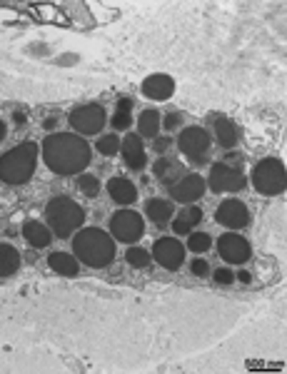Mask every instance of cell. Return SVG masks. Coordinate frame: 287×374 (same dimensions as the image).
<instances>
[{
	"label": "cell",
	"mask_w": 287,
	"mask_h": 374,
	"mask_svg": "<svg viewBox=\"0 0 287 374\" xmlns=\"http://www.w3.org/2000/svg\"><path fill=\"white\" fill-rule=\"evenodd\" d=\"M43 150V162L50 172H56L60 178L80 175L90 165L92 150L85 142V137L75 135V133H53L40 145Z\"/></svg>",
	"instance_id": "obj_1"
},
{
	"label": "cell",
	"mask_w": 287,
	"mask_h": 374,
	"mask_svg": "<svg viewBox=\"0 0 287 374\" xmlns=\"http://www.w3.org/2000/svg\"><path fill=\"white\" fill-rule=\"evenodd\" d=\"M73 252L85 267L103 270L115 260V239L100 227H83L73 235Z\"/></svg>",
	"instance_id": "obj_2"
},
{
	"label": "cell",
	"mask_w": 287,
	"mask_h": 374,
	"mask_svg": "<svg viewBox=\"0 0 287 374\" xmlns=\"http://www.w3.org/2000/svg\"><path fill=\"white\" fill-rule=\"evenodd\" d=\"M38 155H40V148L31 140L20 142V145H15L13 150H8V153L0 158V182L25 185L35 175Z\"/></svg>",
	"instance_id": "obj_3"
},
{
	"label": "cell",
	"mask_w": 287,
	"mask_h": 374,
	"mask_svg": "<svg viewBox=\"0 0 287 374\" xmlns=\"http://www.w3.org/2000/svg\"><path fill=\"white\" fill-rule=\"evenodd\" d=\"M85 222V210L75 203L73 197H53L45 205V225L50 227V232L56 237H73Z\"/></svg>",
	"instance_id": "obj_4"
},
{
	"label": "cell",
	"mask_w": 287,
	"mask_h": 374,
	"mask_svg": "<svg viewBox=\"0 0 287 374\" xmlns=\"http://www.w3.org/2000/svg\"><path fill=\"white\" fill-rule=\"evenodd\" d=\"M252 187L265 197L282 195L287 187V170L280 160L265 158L252 167Z\"/></svg>",
	"instance_id": "obj_5"
},
{
	"label": "cell",
	"mask_w": 287,
	"mask_h": 374,
	"mask_svg": "<svg viewBox=\"0 0 287 374\" xmlns=\"http://www.w3.org/2000/svg\"><path fill=\"white\" fill-rule=\"evenodd\" d=\"M177 148L185 158L192 162V165H205L210 158V150H213V137L205 128H185L177 137Z\"/></svg>",
	"instance_id": "obj_6"
},
{
	"label": "cell",
	"mask_w": 287,
	"mask_h": 374,
	"mask_svg": "<svg viewBox=\"0 0 287 374\" xmlns=\"http://www.w3.org/2000/svg\"><path fill=\"white\" fill-rule=\"evenodd\" d=\"M105 108L98 103H88V105H78L70 117H67V123L70 128L75 130V135L80 137H90V135H100V130L105 128Z\"/></svg>",
	"instance_id": "obj_7"
},
{
	"label": "cell",
	"mask_w": 287,
	"mask_h": 374,
	"mask_svg": "<svg viewBox=\"0 0 287 374\" xmlns=\"http://www.w3.org/2000/svg\"><path fill=\"white\" fill-rule=\"evenodd\" d=\"M110 235L117 242L133 245L145 235V220L135 210H117L115 215L110 217Z\"/></svg>",
	"instance_id": "obj_8"
},
{
	"label": "cell",
	"mask_w": 287,
	"mask_h": 374,
	"mask_svg": "<svg viewBox=\"0 0 287 374\" xmlns=\"http://www.w3.org/2000/svg\"><path fill=\"white\" fill-rule=\"evenodd\" d=\"M208 187L213 192H240L247 187V178L240 167H232L227 162H215L210 167Z\"/></svg>",
	"instance_id": "obj_9"
},
{
	"label": "cell",
	"mask_w": 287,
	"mask_h": 374,
	"mask_svg": "<svg viewBox=\"0 0 287 374\" xmlns=\"http://www.w3.org/2000/svg\"><path fill=\"white\" fill-rule=\"evenodd\" d=\"M153 260L160 264V267H165V270H170V272L180 270V267H183V262H185V245L175 237L155 239Z\"/></svg>",
	"instance_id": "obj_10"
},
{
	"label": "cell",
	"mask_w": 287,
	"mask_h": 374,
	"mask_svg": "<svg viewBox=\"0 0 287 374\" xmlns=\"http://www.w3.org/2000/svg\"><path fill=\"white\" fill-rule=\"evenodd\" d=\"M167 190H170V197L175 200V203L192 205V203H197L202 195H205V190H208V182H205L197 172H185L183 178L177 180V182H172Z\"/></svg>",
	"instance_id": "obj_11"
},
{
	"label": "cell",
	"mask_w": 287,
	"mask_h": 374,
	"mask_svg": "<svg viewBox=\"0 0 287 374\" xmlns=\"http://www.w3.org/2000/svg\"><path fill=\"white\" fill-rule=\"evenodd\" d=\"M218 252H220V257L225 260L227 264H245L250 260L252 247L243 235L230 230V232H225L218 239Z\"/></svg>",
	"instance_id": "obj_12"
},
{
	"label": "cell",
	"mask_w": 287,
	"mask_h": 374,
	"mask_svg": "<svg viewBox=\"0 0 287 374\" xmlns=\"http://www.w3.org/2000/svg\"><path fill=\"white\" fill-rule=\"evenodd\" d=\"M120 153L125 160V167L133 172H142L147 167V155L145 145H142V137L138 133H128L120 142Z\"/></svg>",
	"instance_id": "obj_13"
},
{
	"label": "cell",
	"mask_w": 287,
	"mask_h": 374,
	"mask_svg": "<svg viewBox=\"0 0 287 374\" xmlns=\"http://www.w3.org/2000/svg\"><path fill=\"white\" fill-rule=\"evenodd\" d=\"M215 220L220 222L222 227H227V230H240V227L250 222V210L240 200H225V203H220L218 212H215Z\"/></svg>",
	"instance_id": "obj_14"
},
{
	"label": "cell",
	"mask_w": 287,
	"mask_h": 374,
	"mask_svg": "<svg viewBox=\"0 0 287 374\" xmlns=\"http://www.w3.org/2000/svg\"><path fill=\"white\" fill-rule=\"evenodd\" d=\"M172 92H175V80L170 75L155 73L150 78H145V83H142V95L150 100H158V103L172 98Z\"/></svg>",
	"instance_id": "obj_15"
},
{
	"label": "cell",
	"mask_w": 287,
	"mask_h": 374,
	"mask_svg": "<svg viewBox=\"0 0 287 374\" xmlns=\"http://www.w3.org/2000/svg\"><path fill=\"white\" fill-rule=\"evenodd\" d=\"M185 167L180 165V160H175V158H165V155H160L158 158V162L153 165V175L160 180L163 185H167L170 187L172 182H177V180L183 178L185 175Z\"/></svg>",
	"instance_id": "obj_16"
},
{
	"label": "cell",
	"mask_w": 287,
	"mask_h": 374,
	"mask_svg": "<svg viewBox=\"0 0 287 374\" xmlns=\"http://www.w3.org/2000/svg\"><path fill=\"white\" fill-rule=\"evenodd\" d=\"M213 128H215V140L220 142V148L225 150H232L238 145V125L232 123L230 117L225 115H213Z\"/></svg>",
	"instance_id": "obj_17"
},
{
	"label": "cell",
	"mask_w": 287,
	"mask_h": 374,
	"mask_svg": "<svg viewBox=\"0 0 287 374\" xmlns=\"http://www.w3.org/2000/svg\"><path fill=\"white\" fill-rule=\"evenodd\" d=\"M108 195L117 205H133L138 200V187L128 178H113L108 182Z\"/></svg>",
	"instance_id": "obj_18"
},
{
	"label": "cell",
	"mask_w": 287,
	"mask_h": 374,
	"mask_svg": "<svg viewBox=\"0 0 287 374\" xmlns=\"http://www.w3.org/2000/svg\"><path fill=\"white\" fill-rule=\"evenodd\" d=\"M23 237L28 239V245L33 247H48L53 242V232H50V227L40 220H28L23 225Z\"/></svg>",
	"instance_id": "obj_19"
},
{
	"label": "cell",
	"mask_w": 287,
	"mask_h": 374,
	"mask_svg": "<svg viewBox=\"0 0 287 374\" xmlns=\"http://www.w3.org/2000/svg\"><path fill=\"white\" fill-rule=\"evenodd\" d=\"M202 222L200 207H183L180 215H172V232L175 235H190Z\"/></svg>",
	"instance_id": "obj_20"
},
{
	"label": "cell",
	"mask_w": 287,
	"mask_h": 374,
	"mask_svg": "<svg viewBox=\"0 0 287 374\" xmlns=\"http://www.w3.org/2000/svg\"><path fill=\"white\" fill-rule=\"evenodd\" d=\"M145 215L155 222V225H165L175 215V207H172L170 200H160V197H150L145 203Z\"/></svg>",
	"instance_id": "obj_21"
},
{
	"label": "cell",
	"mask_w": 287,
	"mask_h": 374,
	"mask_svg": "<svg viewBox=\"0 0 287 374\" xmlns=\"http://www.w3.org/2000/svg\"><path fill=\"white\" fill-rule=\"evenodd\" d=\"M48 264H50V270L58 272V275H63V277H75L80 272L78 260L65 255V252H53V255L48 257Z\"/></svg>",
	"instance_id": "obj_22"
},
{
	"label": "cell",
	"mask_w": 287,
	"mask_h": 374,
	"mask_svg": "<svg viewBox=\"0 0 287 374\" xmlns=\"http://www.w3.org/2000/svg\"><path fill=\"white\" fill-rule=\"evenodd\" d=\"M138 135L150 137V140H155V137L160 135V112L158 110L147 108V110L140 112V117H138Z\"/></svg>",
	"instance_id": "obj_23"
},
{
	"label": "cell",
	"mask_w": 287,
	"mask_h": 374,
	"mask_svg": "<svg viewBox=\"0 0 287 374\" xmlns=\"http://www.w3.org/2000/svg\"><path fill=\"white\" fill-rule=\"evenodd\" d=\"M20 270V252L13 245H0V277H13Z\"/></svg>",
	"instance_id": "obj_24"
},
{
	"label": "cell",
	"mask_w": 287,
	"mask_h": 374,
	"mask_svg": "<svg viewBox=\"0 0 287 374\" xmlns=\"http://www.w3.org/2000/svg\"><path fill=\"white\" fill-rule=\"evenodd\" d=\"M130 125H133V100H130V98H120V100H117L115 117H113V128L128 130Z\"/></svg>",
	"instance_id": "obj_25"
},
{
	"label": "cell",
	"mask_w": 287,
	"mask_h": 374,
	"mask_svg": "<svg viewBox=\"0 0 287 374\" xmlns=\"http://www.w3.org/2000/svg\"><path fill=\"white\" fill-rule=\"evenodd\" d=\"M125 260H128V264H133V267L147 270L150 262H153V255H150L147 250H142V247H130V250L125 252Z\"/></svg>",
	"instance_id": "obj_26"
},
{
	"label": "cell",
	"mask_w": 287,
	"mask_h": 374,
	"mask_svg": "<svg viewBox=\"0 0 287 374\" xmlns=\"http://www.w3.org/2000/svg\"><path fill=\"white\" fill-rule=\"evenodd\" d=\"M210 247H213V237H210L208 232H190L188 235V245H185V250H192V252H197V255H202V252H208Z\"/></svg>",
	"instance_id": "obj_27"
},
{
	"label": "cell",
	"mask_w": 287,
	"mask_h": 374,
	"mask_svg": "<svg viewBox=\"0 0 287 374\" xmlns=\"http://www.w3.org/2000/svg\"><path fill=\"white\" fill-rule=\"evenodd\" d=\"M75 187H78L85 197H98L100 195V182H98L95 175H83V172H80L78 180H75Z\"/></svg>",
	"instance_id": "obj_28"
},
{
	"label": "cell",
	"mask_w": 287,
	"mask_h": 374,
	"mask_svg": "<svg viewBox=\"0 0 287 374\" xmlns=\"http://www.w3.org/2000/svg\"><path fill=\"white\" fill-rule=\"evenodd\" d=\"M95 150H98L100 155H105V158H113V155L120 153V137H117L115 133H110V135H103L98 140V145H95Z\"/></svg>",
	"instance_id": "obj_29"
},
{
	"label": "cell",
	"mask_w": 287,
	"mask_h": 374,
	"mask_svg": "<svg viewBox=\"0 0 287 374\" xmlns=\"http://www.w3.org/2000/svg\"><path fill=\"white\" fill-rule=\"evenodd\" d=\"M185 123V115L183 112H177V110H172V112H167L163 120H160V125H163V130H167V133H175L180 125Z\"/></svg>",
	"instance_id": "obj_30"
},
{
	"label": "cell",
	"mask_w": 287,
	"mask_h": 374,
	"mask_svg": "<svg viewBox=\"0 0 287 374\" xmlns=\"http://www.w3.org/2000/svg\"><path fill=\"white\" fill-rule=\"evenodd\" d=\"M190 272H192V275L195 277H208L210 275V264L205 262V260H192V262H190Z\"/></svg>",
	"instance_id": "obj_31"
},
{
	"label": "cell",
	"mask_w": 287,
	"mask_h": 374,
	"mask_svg": "<svg viewBox=\"0 0 287 374\" xmlns=\"http://www.w3.org/2000/svg\"><path fill=\"white\" fill-rule=\"evenodd\" d=\"M215 282H218V284H232V282H235V272L227 270V267L215 270Z\"/></svg>",
	"instance_id": "obj_32"
},
{
	"label": "cell",
	"mask_w": 287,
	"mask_h": 374,
	"mask_svg": "<svg viewBox=\"0 0 287 374\" xmlns=\"http://www.w3.org/2000/svg\"><path fill=\"white\" fill-rule=\"evenodd\" d=\"M170 148H172V140H170V137H155V140H153V150H155L158 155H165Z\"/></svg>",
	"instance_id": "obj_33"
},
{
	"label": "cell",
	"mask_w": 287,
	"mask_h": 374,
	"mask_svg": "<svg viewBox=\"0 0 287 374\" xmlns=\"http://www.w3.org/2000/svg\"><path fill=\"white\" fill-rule=\"evenodd\" d=\"M222 162H227V165H232V167H240L245 162V158H243V153H235V150H227V155H225V160ZM243 170V167H240Z\"/></svg>",
	"instance_id": "obj_34"
},
{
	"label": "cell",
	"mask_w": 287,
	"mask_h": 374,
	"mask_svg": "<svg viewBox=\"0 0 287 374\" xmlns=\"http://www.w3.org/2000/svg\"><path fill=\"white\" fill-rule=\"evenodd\" d=\"M13 120L18 125H25V112H13Z\"/></svg>",
	"instance_id": "obj_35"
},
{
	"label": "cell",
	"mask_w": 287,
	"mask_h": 374,
	"mask_svg": "<svg viewBox=\"0 0 287 374\" xmlns=\"http://www.w3.org/2000/svg\"><path fill=\"white\" fill-rule=\"evenodd\" d=\"M235 280H240V282H250V272H240V275H235Z\"/></svg>",
	"instance_id": "obj_36"
},
{
	"label": "cell",
	"mask_w": 287,
	"mask_h": 374,
	"mask_svg": "<svg viewBox=\"0 0 287 374\" xmlns=\"http://www.w3.org/2000/svg\"><path fill=\"white\" fill-rule=\"evenodd\" d=\"M6 135H8V128H6V123L0 120V140H6Z\"/></svg>",
	"instance_id": "obj_37"
}]
</instances>
